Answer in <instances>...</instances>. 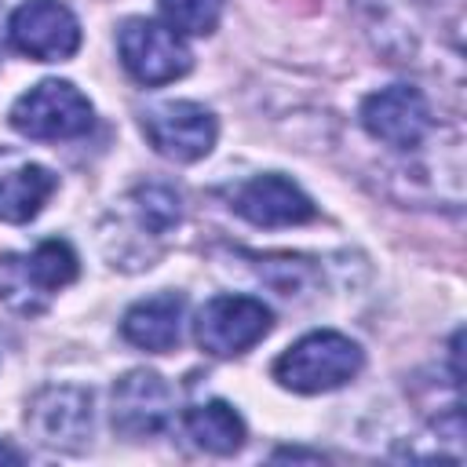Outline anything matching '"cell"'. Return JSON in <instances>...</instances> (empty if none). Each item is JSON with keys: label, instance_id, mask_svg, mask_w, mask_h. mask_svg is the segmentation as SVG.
I'll use <instances>...</instances> for the list:
<instances>
[{"label": "cell", "instance_id": "obj_1", "mask_svg": "<svg viewBox=\"0 0 467 467\" xmlns=\"http://www.w3.org/2000/svg\"><path fill=\"white\" fill-rule=\"evenodd\" d=\"M361 347L343 332H310L274 361V379L296 394H321L361 372Z\"/></svg>", "mask_w": 467, "mask_h": 467}, {"label": "cell", "instance_id": "obj_2", "mask_svg": "<svg viewBox=\"0 0 467 467\" xmlns=\"http://www.w3.org/2000/svg\"><path fill=\"white\" fill-rule=\"evenodd\" d=\"M77 281V252L66 241H40L33 252L0 255V299L18 314H40L47 299Z\"/></svg>", "mask_w": 467, "mask_h": 467}, {"label": "cell", "instance_id": "obj_3", "mask_svg": "<svg viewBox=\"0 0 467 467\" xmlns=\"http://www.w3.org/2000/svg\"><path fill=\"white\" fill-rule=\"evenodd\" d=\"M11 128L26 139H77L91 128V102L69 80H40L11 106Z\"/></svg>", "mask_w": 467, "mask_h": 467}, {"label": "cell", "instance_id": "obj_4", "mask_svg": "<svg viewBox=\"0 0 467 467\" xmlns=\"http://www.w3.org/2000/svg\"><path fill=\"white\" fill-rule=\"evenodd\" d=\"M274 328L270 306L252 296H215L193 321V339L212 358H237Z\"/></svg>", "mask_w": 467, "mask_h": 467}, {"label": "cell", "instance_id": "obj_5", "mask_svg": "<svg viewBox=\"0 0 467 467\" xmlns=\"http://www.w3.org/2000/svg\"><path fill=\"white\" fill-rule=\"evenodd\" d=\"M117 51L124 69L139 84H171L190 73V51L179 33L153 18H128L117 33Z\"/></svg>", "mask_w": 467, "mask_h": 467}, {"label": "cell", "instance_id": "obj_6", "mask_svg": "<svg viewBox=\"0 0 467 467\" xmlns=\"http://www.w3.org/2000/svg\"><path fill=\"white\" fill-rule=\"evenodd\" d=\"M142 135L161 157L190 164L212 153L219 128L201 102H161L142 113Z\"/></svg>", "mask_w": 467, "mask_h": 467}, {"label": "cell", "instance_id": "obj_7", "mask_svg": "<svg viewBox=\"0 0 467 467\" xmlns=\"http://www.w3.org/2000/svg\"><path fill=\"white\" fill-rule=\"evenodd\" d=\"M361 124L390 150H416L431 131V106L420 88L390 84L361 102Z\"/></svg>", "mask_w": 467, "mask_h": 467}, {"label": "cell", "instance_id": "obj_8", "mask_svg": "<svg viewBox=\"0 0 467 467\" xmlns=\"http://www.w3.org/2000/svg\"><path fill=\"white\" fill-rule=\"evenodd\" d=\"M26 423L40 445L80 452L91 438V394L80 387H44L26 409Z\"/></svg>", "mask_w": 467, "mask_h": 467}, {"label": "cell", "instance_id": "obj_9", "mask_svg": "<svg viewBox=\"0 0 467 467\" xmlns=\"http://www.w3.org/2000/svg\"><path fill=\"white\" fill-rule=\"evenodd\" d=\"M11 44L36 62H62L80 47V22L58 0H26L7 22Z\"/></svg>", "mask_w": 467, "mask_h": 467}, {"label": "cell", "instance_id": "obj_10", "mask_svg": "<svg viewBox=\"0 0 467 467\" xmlns=\"http://www.w3.org/2000/svg\"><path fill=\"white\" fill-rule=\"evenodd\" d=\"M175 416V390L150 368H131L113 387V427L128 438H153Z\"/></svg>", "mask_w": 467, "mask_h": 467}, {"label": "cell", "instance_id": "obj_11", "mask_svg": "<svg viewBox=\"0 0 467 467\" xmlns=\"http://www.w3.org/2000/svg\"><path fill=\"white\" fill-rule=\"evenodd\" d=\"M234 212L252 226H296L317 215L314 201L285 175H255L241 182L230 197Z\"/></svg>", "mask_w": 467, "mask_h": 467}, {"label": "cell", "instance_id": "obj_12", "mask_svg": "<svg viewBox=\"0 0 467 467\" xmlns=\"http://www.w3.org/2000/svg\"><path fill=\"white\" fill-rule=\"evenodd\" d=\"M182 296L175 292H161V296H150L142 303H135L124 321H120V332L131 347L139 350H153V354H164L171 347H179V336H182Z\"/></svg>", "mask_w": 467, "mask_h": 467}, {"label": "cell", "instance_id": "obj_13", "mask_svg": "<svg viewBox=\"0 0 467 467\" xmlns=\"http://www.w3.org/2000/svg\"><path fill=\"white\" fill-rule=\"evenodd\" d=\"M58 179L40 164H18L0 175V219L4 223H29L40 215L47 197L55 193Z\"/></svg>", "mask_w": 467, "mask_h": 467}, {"label": "cell", "instance_id": "obj_14", "mask_svg": "<svg viewBox=\"0 0 467 467\" xmlns=\"http://www.w3.org/2000/svg\"><path fill=\"white\" fill-rule=\"evenodd\" d=\"M182 427L197 449L215 452V456H230L244 445V423L226 401H204V405L186 409Z\"/></svg>", "mask_w": 467, "mask_h": 467}, {"label": "cell", "instance_id": "obj_15", "mask_svg": "<svg viewBox=\"0 0 467 467\" xmlns=\"http://www.w3.org/2000/svg\"><path fill=\"white\" fill-rule=\"evenodd\" d=\"M131 208H135L142 230H150V234H168V230L179 226V219H182V201H179V193H175L171 186H164V182L139 186V190L131 193Z\"/></svg>", "mask_w": 467, "mask_h": 467}, {"label": "cell", "instance_id": "obj_16", "mask_svg": "<svg viewBox=\"0 0 467 467\" xmlns=\"http://www.w3.org/2000/svg\"><path fill=\"white\" fill-rule=\"evenodd\" d=\"M161 4V15L171 29L179 33H193V36H204L219 26V15H223V0H157Z\"/></svg>", "mask_w": 467, "mask_h": 467}, {"label": "cell", "instance_id": "obj_17", "mask_svg": "<svg viewBox=\"0 0 467 467\" xmlns=\"http://www.w3.org/2000/svg\"><path fill=\"white\" fill-rule=\"evenodd\" d=\"M0 460H11V463H18V460H22V452H15V449L0 445Z\"/></svg>", "mask_w": 467, "mask_h": 467}]
</instances>
